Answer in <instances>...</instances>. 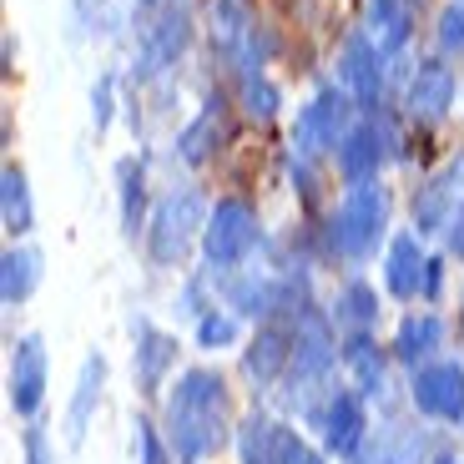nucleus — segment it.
I'll use <instances>...</instances> for the list:
<instances>
[{"instance_id":"obj_1","label":"nucleus","mask_w":464,"mask_h":464,"mask_svg":"<svg viewBox=\"0 0 464 464\" xmlns=\"http://www.w3.org/2000/svg\"><path fill=\"white\" fill-rule=\"evenodd\" d=\"M162 434L172 444L177 459L198 464L227 444L232 419H227V383L212 369H187L177 373V383L167 389L162 404Z\"/></svg>"},{"instance_id":"obj_2","label":"nucleus","mask_w":464,"mask_h":464,"mask_svg":"<svg viewBox=\"0 0 464 464\" xmlns=\"http://www.w3.org/2000/svg\"><path fill=\"white\" fill-rule=\"evenodd\" d=\"M389 227V192L379 187V177L369 182H348V192L338 198V208L328 212V253L343 263H363L379 253V237Z\"/></svg>"},{"instance_id":"obj_3","label":"nucleus","mask_w":464,"mask_h":464,"mask_svg":"<svg viewBox=\"0 0 464 464\" xmlns=\"http://www.w3.org/2000/svg\"><path fill=\"white\" fill-rule=\"evenodd\" d=\"M208 212L212 208L198 187H172L147 222V257L157 267H182L187 247L198 243L202 227H208Z\"/></svg>"},{"instance_id":"obj_4","label":"nucleus","mask_w":464,"mask_h":464,"mask_svg":"<svg viewBox=\"0 0 464 464\" xmlns=\"http://www.w3.org/2000/svg\"><path fill=\"white\" fill-rule=\"evenodd\" d=\"M257 237H263V222H257L253 202L218 198L208 212V227H202V257H208L212 273H232L253 257Z\"/></svg>"},{"instance_id":"obj_5","label":"nucleus","mask_w":464,"mask_h":464,"mask_svg":"<svg viewBox=\"0 0 464 464\" xmlns=\"http://www.w3.org/2000/svg\"><path fill=\"white\" fill-rule=\"evenodd\" d=\"M353 111H359V102H353L343 86H324V92L298 111V121H293V151L318 162L324 151H334L338 141H343V131L353 127Z\"/></svg>"},{"instance_id":"obj_6","label":"nucleus","mask_w":464,"mask_h":464,"mask_svg":"<svg viewBox=\"0 0 464 464\" xmlns=\"http://www.w3.org/2000/svg\"><path fill=\"white\" fill-rule=\"evenodd\" d=\"M409 399L419 414L440 419V424H464V363L454 359H430L419 363L409 379Z\"/></svg>"},{"instance_id":"obj_7","label":"nucleus","mask_w":464,"mask_h":464,"mask_svg":"<svg viewBox=\"0 0 464 464\" xmlns=\"http://www.w3.org/2000/svg\"><path fill=\"white\" fill-rule=\"evenodd\" d=\"M383 61L389 56L369 41V31L348 35L343 51H338V86L359 102V111H379L383 106V76H389Z\"/></svg>"},{"instance_id":"obj_8","label":"nucleus","mask_w":464,"mask_h":464,"mask_svg":"<svg viewBox=\"0 0 464 464\" xmlns=\"http://www.w3.org/2000/svg\"><path fill=\"white\" fill-rule=\"evenodd\" d=\"M5 399L21 419H35L46 404V343L41 334H21L11 343V373H5Z\"/></svg>"},{"instance_id":"obj_9","label":"nucleus","mask_w":464,"mask_h":464,"mask_svg":"<svg viewBox=\"0 0 464 464\" xmlns=\"http://www.w3.org/2000/svg\"><path fill=\"white\" fill-rule=\"evenodd\" d=\"M318 430H324V450L334 459H353L369 444V414H363V394L353 383L328 394L324 414H318Z\"/></svg>"},{"instance_id":"obj_10","label":"nucleus","mask_w":464,"mask_h":464,"mask_svg":"<svg viewBox=\"0 0 464 464\" xmlns=\"http://www.w3.org/2000/svg\"><path fill=\"white\" fill-rule=\"evenodd\" d=\"M464 208V157H450L444 172H434L430 182L414 192V232H444L454 222V212Z\"/></svg>"},{"instance_id":"obj_11","label":"nucleus","mask_w":464,"mask_h":464,"mask_svg":"<svg viewBox=\"0 0 464 464\" xmlns=\"http://www.w3.org/2000/svg\"><path fill=\"white\" fill-rule=\"evenodd\" d=\"M192 41V5L187 0H162L157 5V21L147 25V51H141V71L137 76H157L167 71Z\"/></svg>"},{"instance_id":"obj_12","label":"nucleus","mask_w":464,"mask_h":464,"mask_svg":"<svg viewBox=\"0 0 464 464\" xmlns=\"http://www.w3.org/2000/svg\"><path fill=\"white\" fill-rule=\"evenodd\" d=\"M454 92H459V82H454V66L450 61H419V71L409 76V92H404V106L414 121H444V116L454 111Z\"/></svg>"},{"instance_id":"obj_13","label":"nucleus","mask_w":464,"mask_h":464,"mask_svg":"<svg viewBox=\"0 0 464 464\" xmlns=\"http://www.w3.org/2000/svg\"><path fill=\"white\" fill-rule=\"evenodd\" d=\"M131 373H137L141 394H157L167 383V373L177 369V338L167 328L147 324V318H131Z\"/></svg>"},{"instance_id":"obj_14","label":"nucleus","mask_w":464,"mask_h":464,"mask_svg":"<svg viewBox=\"0 0 464 464\" xmlns=\"http://www.w3.org/2000/svg\"><path fill=\"white\" fill-rule=\"evenodd\" d=\"M338 363L348 369V383H353L363 399H383V389H389V353L379 348V338H373L369 328H353V334L338 343Z\"/></svg>"},{"instance_id":"obj_15","label":"nucleus","mask_w":464,"mask_h":464,"mask_svg":"<svg viewBox=\"0 0 464 464\" xmlns=\"http://www.w3.org/2000/svg\"><path fill=\"white\" fill-rule=\"evenodd\" d=\"M288 363H293V328L267 324V318H263V328L253 334V343L243 348L247 383H253V389H273V383L288 373Z\"/></svg>"},{"instance_id":"obj_16","label":"nucleus","mask_w":464,"mask_h":464,"mask_svg":"<svg viewBox=\"0 0 464 464\" xmlns=\"http://www.w3.org/2000/svg\"><path fill=\"white\" fill-rule=\"evenodd\" d=\"M227 116H232V106H227V96L222 92H212L208 102H202V111L192 116L182 127V137H177V157H182L187 167H202V162H212L218 157V141H227Z\"/></svg>"},{"instance_id":"obj_17","label":"nucleus","mask_w":464,"mask_h":464,"mask_svg":"<svg viewBox=\"0 0 464 464\" xmlns=\"http://www.w3.org/2000/svg\"><path fill=\"white\" fill-rule=\"evenodd\" d=\"M424 232H394L389 253H383V288L399 303H414L424 293Z\"/></svg>"},{"instance_id":"obj_18","label":"nucleus","mask_w":464,"mask_h":464,"mask_svg":"<svg viewBox=\"0 0 464 464\" xmlns=\"http://www.w3.org/2000/svg\"><path fill=\"white\" fill-rule=\"evenodd\" d=\"M102 389H106V359L102 353H86L82 369H76V383H71V404H66V444L82 450L86 430H92V414L102 404Z\"/></svg>"},{"instance_id":"obj_19","label":"nucleus","mask_w":464,"mask_h":464,"mask_svg":"<svg viewBox=\"0 0 464 464\" xmlns=\"http://www.w3.org/2000/svg\"><path fill=\"white\" fill-rule=\"evenodd\" d=\"M383 162H389V157H383L379 137H373L369 116H363V121H353V127L343 131V141L334 147V167H338V177H343V182H369V177H379Z\"/></svg>"},{"instance_id":"obj_20","label":"nucleus","mask_w":464,"mask_h":464,"mask_svg":"<svg viewBox=\"0 0 464 464\" xmlns=\"http://www.w3.org/2000/svg\"><path fill=\"white\" fill-rule=\"evenodd\" d=\"M369 41L383 56H399L414 35V5L409 0H369V21H363Z\"/></svg>"},{"instance_id":"obj_21","label":"nucleus","mask_w":464,"mask_h":464,"mask_svg":"<svg viewBox=\"0 0 464 464\" xmlns=\"http://www.w3.org/2000/svg\"><path fill=\"white\" fill-rule=\"evenodd\" d=\"M116 212H121V237L137 243L151 222L147 218V167L137 157H127V162L116 167Z\"/></svg>"},{"instance_id":"obj_22","label":"nucleus","mask_w":464,"mask_h":464,"mask_svg":"<svg viewBox=\"0 0 464 464\" xmlns=\"http://www.w3.org/2000/svg\"><path fill=\"white\" fill-rule=\"evenodd\" d=\"M444 343V318L440 314H409L394 334V359L419 369V363H430Z\"/></svg>"},{"instance_id":"obj_23","label":"nucleus","mask_w":464,"mask_h":464,"mask_svg":"<svg viewBox=\"0 0 464 464\" xmlns=\"http://www.w3.org/2000/svg\"><path fill=\"white\" fill-rule=\"evenodd\" d=\"M41 263L46 257L35 253V247H5V257H0V303L5 308H21L41 288Z\"/></svg>"},{"instance_id":"obj_24","label":"nucleus","mask_w":464,"mask_h":464,"mask_svg":"<svg viewBox=\"0 0 464 464\" xmlns=\"http://www.w3.org/2000/svg\"><path fill=\"white\" fill-rule=\"evenodd\" d=\"M0 222H5L11 237H25V232L35 227L31 182H25V172L15 162H5V172H0Z\"/></svg>"},{"instance_id":"obj_25","label":"nucleus","mask_w":464,"mask_h":464,"mask_svg":"<svg viewBox=\"0 0 464 464\" xmlns=\"http://www.w3.org/2000/svg\"><path fill=\"white\" fill-rule=\"evenodd\" d=\"M334 324L348 328V334H353V328H373L379 324V293L363 278H348L334 298Z\"/></svg>"},{"instance_id":"obj_26","label":"nucleus","mask_w":464,"mask_h":464,"mask_svg":"<svg viewBox=\"0 0 464 464\" xmlns=\"http://www.w3.org/2000/svg\"><path fill=\"white\" fill-rule=\"evenodd\" d=\"M237 454H243V464H283V454H278V419L247 414L243 424H237Z\"/></svg>"},{"instance_id":"obj_27","label":"nucleus","mask_w":464,"mask_h":464,"mask_svg":"<svg viewBox=\"0 0 464 464\" xmlns=\"http://www.w3.org/2000/svg\"><path fill=\"white\" fill-rule=\"evenodd\" d=\"M208 31H212V46L218 51H243V41L253 35V25H247V0H212Z\"/></svg>"},{"instance_id":"obj_28","label":"nucleus","mask_w":464,"mask_h":464,"mask_svg":"<svg viewBox=\"0 0 464 464\" xmlns=\"http://www.w3.org/2000/svg\"><path fill=\"white\" fill-rule=\"evenodd\" d=\"M237 106H243V116H247V121L267 127V121L278 116L283 96H278V86L267 82L263 71H243V86H237Z\"/></svg>"},{"instance_id":"obj_29","label":"nucleus","mask_w":464,"mask_h":464,"mask_svg":"<svg viewBox=\"0 0 464 464\" xmlns=\"http://www.w3.org/2000/svg\"><path fill=\"white\" fill-rule=\"evenodd\" d=\"M237 343V318L222 314L218 303H212L208 314L198 318V348H208V353H218V348H232Z\"/></svg>"},{"instance_id":"obj_30","label":"nucleus","mask_w":464,"mask_h":464,"mask_svg":"<svg viewBox=\"0 0 464 464\" xmlns=\"http://www.w3.org/2000/svg\"><path fill=\"white\" fill-rule=\"evenodd\" d=\"M440 51L444 56H464V0H450L440 11Z\"/></svg>"},{"instance_id":"obj_31","label":"nucleus","mask_w":464,"mask_h":464,"mask_svg":"<svg viewBox=\"0 0 464 464\" xmlns=\"http://www.w3.org/2000/svg\"><path fill=\"white\" fill-rule=\"evenodd\" d=\"M137 454H141V464H172L167 434H157V424H147V419H137Z\"/></svg>"},{"instance_id":"obj_32","label":"nucleus","mask_w":464,"mask_h":464,"mask_svg":"<svg viewBox=\"0 0 464 464\" xmlns=\"http://www.w3.org/2000/svg\"><path fill=\"white\" fill-rule=\"evenodd\" d=\"M111 111H116V76L106 71V76H96V86H92V127L106 131L111 127Z\"/></svg>"},{"instance_id":"obj_33","label":"nucleus","mask_w":464,"mask_h":464,"mask_svg":"<svg viewBox=\"0 0 464 464\" xmlns=\"http://www.w3.org/2000/svg\"><path fill=\"white\" fill-rule=\"evenodd\" d=\"M25 464H56V459H51V440H46V430H41V424H31V430H25Z\"/></svg>"},{"instance_id":"obj_34","label":"nucleus","mask_w":464,"mask_h":464,"mask_svg":"<svg viewBox=\"0 0 464 464\" xmlns=\"http://www.w3.org/2000/svg\"><path fill=\"white\" fill-rule=\"evenodd\" d=\"M440 288H444V263H440V257H430V263H424V293H419V298L440 303Z\"/></svg>"},{"instance_id":"obj_35","label":"nucleus","mask_w":464,"mask_h":464,"mask_svg":"<svg viewBox=\"0 0 464 464\" xmlns=\"http://www.w3.org/2000/svg\"><path fill=\"white\" fill-rule=\"evenodd\" d=\"M444 232H450V253H459V257H464V208L454 212V222H450Z\"/></svg>"},{"instance_id":"obj_36","label":"nucleus","mask_w":464,"mask_h":464,"mask_svg":"<svg viewBox=\"0 0 464 464\" xmlns=\"http://www.w3.org/2000/svg\"><path fill=\"white\" fill-rule=\"evenodd\" d=\"M308 464H328V459H324V454H308Z\"/></svg>"},{"instance_id":"obj_37","label":"nucleus","mask_w":464,"mask_h":464,"mask_svg":"<svg viewBox=\"0 0 464 464\" xmlns=\"http://www.w3.org/2000/svg\"><path fill=\"white\" fill-rule=\"evenodd\" d=\"M137 5H147V11H151V5H162V0H137Z\"/></svg>"},{"instance_id":"obj_38","label":"nucleus","mask_w":464,"mask_h":464,"mask_svg":"<svg viewBox=\"0 0 464 464\" xmlns=\"http://www.w3.org/2000/svg\"><path fill=\"white\" fill-rule=\"evenodd\" d=\"M434 464H464V459H434Z\"/></svg>"},{"instance_id":"obj_39","label":"nucleus","mask_w":464,"mask_h":464,"mask_svg":"<svg viewBox=\"0 0 464 464\" xmlns=\"http://www.w3.org/2000/svg\"><path fill=\"white\" fill-rule=\"evenodd\" d=\"M459 334H464V314H459Z\"/></svg>"}]
</instances>
